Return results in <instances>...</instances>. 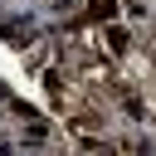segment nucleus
I'll use <instances>...</instances> for the list:
<instances>
[{
	"mask_svg": "<svg viewBox=\"0 0 156 156\" xmlns=\"http://www.w3.org/2000/svg\"><path fill=\"white\" fill-rule=\"evenodd\" d=\"M0 102H10V88H5V83H0Z\"/></svg>",
	"mask_w": 156,
	"mask_h": 156,
	"instance_id": "obj_5",
	"label": "nucleus"
},
{
	"mask_svg": "<svg viewBox=\"0 0 156 156\" xmlns=\"http://www.w3.org/2000/svg\"><path fill=\"white\" fill-rule=\"evenodd\" d=\"M0 34H5V44H10V49H29V44L39 39V24H34L29 15H20V20H5V24H0Z\"/></svg>",
	"mask_w": 156,
	"mask_h": 156,
	"instance_id": "obj_1",
	"label": "nucleus"
},
{
	"mask_svg": "<svg viewBox=\"0 0 156 156\" xmlns=\"http://www.w3.org/2000/svg\"><path fill=\"white\" fill-rule=\"evenodd\" d=\"M102 49H107V58H127L136 49V39H132L127 24H102Z\"/></svg>",
	"mask_w": 156,
	"mask_h": 156,
	"instance_id": "obj_2",
	"label": "nucleus"
},
{
	"mask_svg": "<svg viewBox=\"0 0 156 156\" xmlns=\"http://www.w3.org/2000/svg\"><path fill=\"white\" fill-rule=\"evenodd\" d=\"M132 156H156V141H136V146H132Z\"/></svg>",
	"mask_w": 156,
	"mask_h": 156,
	"instance_id": "obj_4",
	"label": "nucleus"
},
{
	"mask_svg": "<svg viewBox=\"0 0 156 156\" xmlns=\"http://www.w3.org/2000/svg\"><path fill=\"white\" fill-rule=\"evenodd\" d=\"M117 10H122V0H88V20H102V24H117Z\"/></svg>",
	"mask_w": 156,
	"mask_h": 156,
	"instance_id": "obj_3",
	"label": "nucleus"
}]
</instances>
